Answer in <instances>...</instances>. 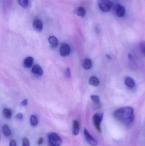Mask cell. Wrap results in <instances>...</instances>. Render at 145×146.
<instances>
[{
  "mask_svg": "<svg viewBox=\"0 0 145 146\" xmlns=\"http://www.w3.org/2000/svg\"><path fill=\"white\" fill-rule=\"evenodd\" d=\"M125 83L129 88H133L135 86V82L134 80L129 76H127L125 78Z\"/></svg>",
  "mask_w": 145,
  "mask_h": 146,
  "instance_id": "cell-11",
  "label": "cell"
},
{
  "mask_svg": "<svg viewBox=\"0 0 145 146\" xmlns=\"http://www.w3.org/2000/svg\"><path fill=\"white\" fill-rule=\"evenodd\" d=\"M9 146H17L16 141L14 140H12L9 143Z\"/></svg>",
  "mask_w": 145,
  "mask_h": 146,
  "instance_id": "cell-25",
  "label": "cell"
},
{
  "mask_svg": "<svg viewBox=\"0 0 145 146\" xmlns=\"http://www.w3.org/2000/svg\"><path fill=\"white\" fill-rule=\"evenodd\" d=\"M80 131V124L78 121L74 120L72 123V134L73 135H77L79 134Z\"/></svg>",
  "mask_w": 145,
  "mask_h": 146,
  "instance_id": "cell-8",
  "label": "cell"
},
{
  "mask_svg": "<svg viewBox=\"0 0 145 146\" xmlns=\"http://www.w3.org/2000/svg\"><path fill=\"white\" fill-rule=\"evenodd\" d=\"M104 114L97 113L93 117V121L94 127L99 133H101V123L103 120Z\"/></svg>",
  "mask_w": 145,
  "mask_h": 146,
  "instance_id": "cell-4",
  "label": "cell"
},
{
  "mask_svg": "<svg viewBox=\"0 0 145 146\" xmlns=\"http://www.w3.org/2000/svg\"><path fill=\"white\" fill-rule=\"evenodd\" d=\"M43 139L42 137H41V138L39 139V140H38L37 144H38V145H41L42 144L43 142Z\"/></svg>",
  "mask_w": 145,
  "mask_h": 146,
  "instance_id": "cell-27",
  "label": "cell"
},
{
  "mask_svg": "<svg viewBox=\"0 0 145 146\" xmlns=\"http://www.w3.org/2000/svg\"><path fill=\"white\" fill-rule=\"evenodd\" d=\"M142 50L144 56H145V42L143 43L142 45Z\"/></svg>",
  "mask_w": 145,
  "mask_h": 146,
  "instance_id": "cell-26",
  "label": "cell"
},
{
  "mask_svg": "<svg viewBox=\"0 0 145 146\" xmlns=\"http://www.w3.org/2000/svg\"><path fill=\"white\" fill-rule=\"evenodd\" d=\"M3 133L5 136H9L11 135V131L7 125H4L2 128Z\"/></svg>",
  "mask_w": 145,
  "mask_h": 146,
  "instance_id": "cell-18",
  "label": "cell"
},
{
  "mask_svg": "<svg viewBox=\"0 0 145 146\" xmlns=\"http://www.w3.org/2000/svg\"><path fill=\"white\" fill-rule=\"evenodd\" d=\"M83 133L85 136V139L88 144L93 146H96L98 145L97 141L89 134V132L86 129H84Z\"/></svg>",
  "mask_w": 145,
  "mask_h": 146,
  "instance_id": "cell-5",
  "label": "cell"
},
{
  "mask_svg": "<svg viewBox=\"0 0 145 146\" xmlns=\"http://www.w3.org/2000/svg\"><path fill=\"white\" fill-rule=\"evenodd\" d=\"M115 11L117 15L119 17H123L126 12L125 7L121 4H118L117 5L116 7Z\"/></svg>",
  "mask_w": 145,
  "mask_h": 146,
  "instance_id": "cell-7",
  "label": "cell"
},
{
  "mask_svg": "<svg viewBox=\"0 0 145 146\" xmlns=\"http://www.w3.org/2000/svg\"><path fill=\"white\" fill-rule=\"evenodd\" d=\"M60 55L62 56H66L70 54V46L66 43H63L60 47Z\"/></svg>",
  "mask_w": 145,
  "mask_h": 146,
  "instance_id": "cell-6",
  "label": "cell"
},
{
  "mask_svg": "<svg viewBox=\"0 0 145 146\" xmlns=\"http://www.w3.org/2000/svg\"><path fill=\"white\" fill-rule=\"evenodd\" d=\"M34 29L37 32H40L42 30L43 25L42 22L40 20L37 19L34 21L33 23Z\"/></svg>",
  "mask_w": 145,
  "mask_h": 146,
  "instance_id": "cell-9",
  "label": "cell"
},
{
  "mask_svg": "<svg viewBox=\"0 0 145 146\" xmlns=\"http://www.w3.org/2000/svg\"><path fill=\"white\" fill-rule=\"evenodd\" d=\"M22 146H30V141L27 138H24L22 140Z\"/></svg>",
  "mask_w": 145,
  "mask_h": 146,
  "instance_id": "cell-22",
  "label": "cell"
},
{
  "mask_svg": "<svg viewBox=\"0 0 145 146\" xmlns=\"http://www.w3.org/2000/svg\"><path fill=\"white\" fill-rule=\"evenodd\" d=\"M66 77H68V78L70 77L71 72L70 68H67V69H66Z\"/></svg>",
  "mask_w": 145,
  "mask_h": 146,
  "instance_id": "cell-23",
  "label": "cell"
},
{
  "mask_svg": "<svg viewBox=\"0 0 145 146\" xmlns=\"http://www.w3.org/2000/svg\"><path fill=\"white\" fill-rule=\"evenodd\" d=\"M77 14L80 17H83L85 15V9L83 7H80L77 8L76 11Z\"/></svg>",
  "mask_w": 145,
  "mask_h": 146,
  "instance_id": "cell-17",
  "label": "cell"
},
{
  "mask_svg": "<svg viewBox=\"0 0 145 146\" xmlns=\"http://www.w3.org/2000/svg\"><path fill=\"white\" fill-rule=\"evenodd\" d=\"M91 98L94 104H99L100 99L98 96H97V95H92L91 96Z\"/></svg>",
  "mask_w": 145,
  "mask_h": 146,
  "instance_id": "cell-21",
  "label": "cell"
},
{
  "mask_svg": "<svg viewBox=\"0 0 145 146\" xmlns=\"http://www.w3.org/2000/svg\"><path fill=\"white\" fill-rule=\"evenodd\" d=\"M16 117L17 119H19V120H21V119H23V115L22 113H18V114L16 115Z\"/></svg>",
  "mask_w": 145,
  "mask_h": 146,
  "instance_id": "cell-24",
  "label": "cell"
},
{
  "mask_svg": "<svg viewBox=\"0 0 145 146\" xmlns=\"http://www.w3.org/2000/svg\"><path fill=\"white\" fill-rule=\"evenodd\" d=\"M30 122L32 127H35L38 124V119L36 116L32 115L30 118Z\"/></svg>",
  "mask_w": 145,
  "mask_h": 146,
  "instance_id": "cell-16",
  "label": "cell"
},
{
  "mask_svg": "<svg viewBox=\"0 0 145 146\" xmlns=\"http://www.w3.org/2000/svg\"><path fill=\"white\" fill-rule=\"evenodd\" d=\"M19 4L22 7L26 8L29 5V0H18Z\"/></svg>",
  "mask_w": 145,
  "mask_h": 146,
  "instance_id": "cell-20",
  "label": "cell"
},
{
  "mask_svg": "<svg viewBox=\"0 0 145 146\" xmlns=\"http://www.w3.org/2000/svg\"><path fill=\"white\" fill-rule=\"evenodd\" d=\"M48 139L49 146H60L62 144V139L56 133H49Z\"/></svg>",
  "mask_w": 145,
  "mask_h": 146,
  "instance_id": "cell-2",
  "label": "cell"
},
{
  "mask_svg": "<svg viewBox=\"0 0 145 146\" xmlns=\"http://www.w3.org/2000/svg\"><path fill=\"white\" fill-rule=\"evenodd\" d=\"M89 83L90 85H92V86H97L99 85L100 82L97 77L93 76L89 79Z\"/></svg>",
  "mask_w": 145,
  "mask_h": 146,
  "instance_id": "cell-14",
  "label": "cell"
},
{
  "mask_svg": "<svg viewBox=\"0 0 145 146\" xmlns=\"http://www.w3.org/2000/svg\"><path fill=\"white\" fill-rule=\"evenodd\" d=\"M114 117L127 126L131 125L135 119L134 111L132 107L126 106L118 109L114 113Z\"/></svg>",
  "mask_w": 145,
  "mask_h": 146,
  "instance_id": "cell-1",
  "label": "cell"
},
{
  "mask_svg": "<svg viewBox=\"0 0 145 146\" xmlns=\"http://www.w3.org/2000/svg\"><path fill=\"white\" fill-rule=\"evenodd\" d=\"M49 42L51 47L52 48H55L58 45V39L55 36H52L49 37Z\"/></svg>",
  "mask_w": 145,
  "mask_h": 146,
  "instance_id": "cell-13",
  "label": "cell"
},
{
  "mask_svg": "<svg viewBox=\"0 0 145 146\" xmlns=\"http://www.w3.org/2000/svg\"><path fill=\"white\" fill-rule=\"evenodd\" d=\"M3 114L6 118L10 119L12 115V111L7 108H5L3 110Z\"/></svg>",
  "mask_w": 145,
  "mask_h": 146,
  "instance_id": "cell-19",
  "label": "cell"
},
{
  "mask_svg": "<svg viewBox=\"0 0 145 146\" xmlns=\"http://www.w3.org/2000/svg\"><path fill=\"white\" fill-rule=\"evenodd\" d=\"M98 4L100 10L104 13L110 12L113 5L110 0H98Z\"/></svg>",
  "mask_w": 145,
  "mask_h": 146,
  "instance_id": "cell-3",
  "label": "cell"
},
{
  "mask_svg": "<svg viewBox=\"0 0 145 146\" xmlns=\"http://www.w3.org/2000/svg\"><path fill=\"white\" fill-rule=\"evenodd\" d=\"M92 66V62L91 60L89 59H86L84 61L83 63V67L85 69L88 70L90 69Z\"/></svg>",
  "mask_w": 145,
  "mask_h": 146,
  "instance_id": "cell-15",
  "label": "cell"
},
{
  "mask_svg": "<svg viewBox=\"0 0 145 146\" xmlns=\"http://www.w3.org/2000/svg\"><path fill=\"white\" fill-rule=\"evenodd\" d=\"M33 61H34V59L32 57L29 56L27 57L24 61V66L26 68H30L31 67V66L33 65Z\"/></svg>",
  "mask_w": 145,
  "mask_h": 146,
  "instance_id": "cell-12",
  "label": "cell"
},
{
  "mask_svg": "<svg viewBox=\"0 0 145 146\" xmlns=\"http://www.w3.org/2000/svg\"><path fill=\"white\" fill-rule=\"evenodd\" d=\"M27 104V100H24L22 101L21 103V104L23 106H26Z\"/></svg>",
  "mask_w": 145,
  "mask_h": 146,
  "instance_id": "cell-28",
  "label": "cell"
},
{
  "mask_svg": "<svg viewBox=\"0 0 145 146\" xmlns=\"http://www.w3.org/2000/svg\"><path fill=\"white\" fill-rule=\"evenodd\" d=\"M31 72L35 75L39 76L42 75L43 73V71L41 68L38 65H35L33 67Z\"/></svg>",
  "mask_w": 145,
  "mask_h": 146,
  "instance_id": "cell-10",
  "label": "cell"
}]
</instances>
